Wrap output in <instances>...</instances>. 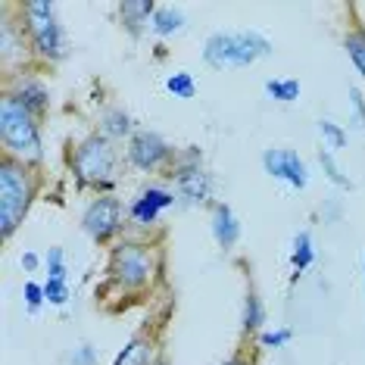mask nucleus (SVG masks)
I'll return each mask as SVG.
<instances>
[{
    "label": "nucleus",
    "mask_w": 365,
    "mask_h": 365,
    "mask_svg": "<svg viewBox=\"0 0 365 365\" xmlns=\"http://www.w3.org/2000/svg\"><path fill=\"white\" fill-rule=\"evenodd\" d=\"M0 135L4 144L19 156H41V138H38V125L31 119V110H26L16 97H6L0 103Z\"/></svg>",
    "instance_id": "f257e3e1"
},
{
    "label": "nucleus",
    "mask_w": 365,
    "mask_h": 365,
    "mask_svg": "<svg viewBox=\"0 0 365 365\" xmlns=\"http://www.w3.org/2000/svg\"><path fill=\"white\" fill-rule=\"evenodd\" d=\"M269 51V41L247 31V35H212L203 47V56L210 66H250L256 56Z\"/></svg>",
    "instance_id": "f03ea898"
},
{
    "label": "nucleus",
    "mask_w": 365,
    "mask_h": 365,
    "mask_svg": "<svg viewBox=\"0 0 365 365\" xmlns=\"http://www.w3.org/2000/svg\"><path fill=\"white\" fill-rule=\"evenodd\" d=\"M29 200H31V185L26 172H19L13 163H6L0 169V225H4V235H13V228L19 225L29 210Z\"/></svg>",
    "instance_id": "7ed1b4c3"
},
{
    "label": "nucleus",
    "mask_w": 365,
    "mask_h": 365,
    "mask_svg": "<svg viewBox=\"0 0 365 365\" xmlns=\"http://www.w3.org/2000/svg\"><path fill=\"white\" fill-rule=\"evenodd\" d=\"M76 172L81 181H94V185H110L113 172V150L103 138H91L78 147L76 153Z\"/></svg>",
    "instance_id": "20e7f679"
},
{
    "label": "nucleus",
    "mask_w": 365,
    "mask_h": 365,
    "mask_svg": "<svg viewBox=\"0 0 365 365\" xmlns=\"http://www.w3.org/2000/svg\"><path fill=\"white\" fill-rule=\"evenodd\" d=\"M26 10H29V29H31V38H35L38 51L47 53V56H60L63 53V35H60V26H56V19H53V6L44 4V0H31Z\"/></svg>",
    "instance_id": "39448f33"
},
{
    "label": "nucleus",
    "mask_w": 365,
    "mask_h": 365,
    "mask_svg": "<svg viewBox=\"0 0 365 365\" xmlns=\"http://www.w3.org/2000/svg\"><path fill=\"white\" fill-rule=\"evenodd\" d=\"M262 163H265V169H269L275 178H284L294 187H306V181H309L303 160L294 150H269L262 156Z\"/></svg>",
    "instance_id": "423d86ee"
},
{
    "label": "nucleus",
    "mask_w": 365,
    "mask_h": 365,
    "mask_svg": "<svg viewBox=\"0 0 365 365\" xmlns=\"http://www.w3.org/2000/svg\"><path fill=\"white\" fill-rule=\"evenodd\" d=\"M115 275H119L125 284H144L147 275H150V259L140 247H122L115 253Z\"/></svg>",
    "instance_id": "0eeeda50"
},
{
    "label": "nucleus",
    "mask_w": 365,
    "mask_h": 365,
    "mask_svg": "<svg viewBox=\"0 0 365 365\" xmlns=\"http://www.w3.org/2000/svg\"><path fill=\"white\" fill-rule=\"evenodd\" d=\"M85 228H88L91 237L106 240L115 228H119V203L110 200V197H106V200H97L85 215Z\"/></svg>",
    "instance_id": "6e6552de"
},
{
    "label": "nucleus",
    "mask_w": 365,
    "mask_h": 365,
    "mask_svg": "<svg viewBox=\"0 0 365 365\" xmlns=\"http://www.w3.org/2000/svg\"><path fill=\"white\" fill-rule=\"evenodd\" d=\"M165 156H169V147H165L163 138L156 135H138L131 140V160L140 169H153V165H160Z\"/></svg>",
    "instance_id": "1a4fd4ad"
},
{
    "label": "nucleus",
    "mask_w": 365,
    "mask_h": 365,
    "mask_svg": "<svg viewBox=\"0 0 365 365\" xmlns=\"http://www.w3.org/2000/svg\"><path fill=\"white\" fill-rule=\"evenodd\" d=\"M172 200H175V197L169 194V190H160V187H150V190H144V194H140V200L131 206V215H135L138 222H153L156 215H160V210H165V206H172Z\"/></svg>",
    "instance_id": "9d476101"
},
{
    "label": "nucleus",
    "mask_w": 365,
    "mask_h": 365,
    "mask_svg": "<svg viewBox=\"0 0 365 365\" xmlns=\"http://www.w3.org/2000/svg\"><path fill=\"white\" fill-rule=\"evenodd\" d=\"M212 235H215V240H219L222 247H231L237 240L240 225H237L235 215H231L228 206H215V212H212Z\"/></svg>",
    "instance_id": "9b49d317"
},
{
    "label": "nucleus",
    "mask_w": 365,
    "mask_h": 365,
    "mask_svg": "<svg viewBox=\"0 0 365 365\" xmlns=\"http://www.w3.org/2000/svg\"><path fill=\"white\" fill-rule=\"evenodd\" d=\"M178 185H181V190H185L190 200H203L206 190H210V178H206L200 169H181L178 172Z\"/></svg>",
    "instance_id": "f8f14e48"
},
{
    "label": "nucleus",
    "mask_w": 365,
    "mask_h": 365,
    "mask_svg": "<svg viewBox=\"0 0 365 365\" xmlns=\"http://www.w3.org/2000/svg\"><path fill=\"white\" fill-rule=\"evenodd\" d=\"M147 356H150V350H147L144 340H131L119 359H115V365H147Z\"/></svg>",
    "instance_id": "ddd939ff"
},
{
    "label": "nucleus",
    "mask_w": 365,
    "mask_h": 365,
    "mask_svg": "<svg viewBox=\"0 0 365 365\" xmlns=\"http://www.w3.org/2000/svg\"><path fill=\"white\" fill-rule=\"evenodd\" d=\"M309 262H312V240L303 231V235H297V240H294V269L303 272V269H309Z\"/></svg>",
    "instance_id": "4468645a"
},
{
    "label": "nucleus",
    "mask_w": 365,
    "mask_h": 365,
    "mask_svg": "<svg viewBox=\"0 0 365 365\" xmlns=\"http://www.w3.org/2000/svg\"><path fill=\"white\" fill-rule=\"evenodd\" d=\"M16 101H19L22 106H26V110H44L47 106V94H44V88H38V85H26L19 91V97H16Z\"/></svg>",
    "instance_id": "2eb2a0df"
},
{
    "label": "nucleus",
    "mask_w": 365,
    "mask_h": 365,
    "mask_svg": "<svg viewBox=\"0 0 365 365\" xmlns=\"http://www.w3.org/2000/svg\"><path fill=\"white\" fill-rule=\"evenodd\" d=\"M265 91H269L275 101H284V103L300 97V85H297V81H269V85H265Z\"/></svg>",
    "instance_id": "dca6fc26"
},
{
    "label": "nucleus",
    "mask_w": 365,
    "mask_h": 365,
    "mask_svg": "<svg viewBox=\"0 0 365 365\" xmlns=\"http://www.w3.org/2000/svg\"><path fill=\"white\" fill-rule=\"evenodd\" d=\"M181 13H175V10H160L153 16V29L160 31V35H169V31H175V29H181Z\"/></svg>",
    "instance_id": "f3484780"
},
{
    "label": "nucleus",
    "mask_w": 365,
    "mask_h": 365,
    "mask_svg": "<svg viewBox=\"0 0 365 365\" xmlns=\"http://www.w3.org/2000/svg\"><path fill=\"white\" fill-rule=\"evenodd\" d=\"M153 13V4L150 0H138V4H122V16L128 19V26H138L140 19H147V16Z\"/></svg>",
    "instance_id": "a211bd4d"
},
{
    "label": "nucleus",
    "mask_w": 365,
    "mask_h": 365,
    "mask_svg": "<svg viewBox=\"0 0 365 365\" xmlns=\"http://www.w3.org/2000/svg\"><path fill=\"white\" fill-rule=\"evenodd\" d=\"M262 322V303L256 294H247V309H244V328H259Z\"/></svg>",
    "instance_id": "6ab92c4d"
},
{
    "label": "nucleus",
    "mask_w": 365,
    "mask_h": 365,
    "mask_svg": "<svg viewBox=\"0 0 365 365\" xmlns=\"http://www.w3.org/2000/svg\"><path fill=\"white\" fill-rule=\"evenodd\" d=\"M165 88H169L175 97H194V78L185 76V72H178V76H172L169 81H165Z\"/></svg>",
    "instance_id": "aec40b11"
},
{
    "label": "nucleus",
    "mask_w": 365,
    "mask_h": 365,
    "mask_svg": "<svg viewBox=\"0 0 365 365\" xmlns=\"http://www.w3.org/2000/svg\"><path fill=\"white\" fill-rule=\"evenodd\" d=\"M346 51H350L353 63L359 66V72L365 76V35H350L346 38Z\"/></svg>",
    "instance_id": "412c9836"
},
{
    "label": "nucleus",
    "mask_w": 365,
    "mask_h": 365,
    "mask_svg": "<svg viewBox=\"0 0 365 365\" xmlns=\"http://www.w3.org/2000/svg\"><path fill=\"white\" fill-rule=\"evenodd\" d=\"M44 297H47V300H51V303H56V306L66 303V297H69V290H66V281H60V278H51V281H47V284H44Z\"/></svg>",
    "instance_id": "4be33fe9"
},
{
    "label": "nucleus",
    "mask_w": 365,
    "mask_h": 365,
    "mask_svg": "<svg viewBox=\"0 0 365 365\" xmlns=\"http://www.w3.org/2000/svg\"><path fill=\"white\" fill-rule=\"evenodd\" d=\"M319 160H322V165H325V172H328V178H331V181H337V185H350V181H346V178L337 172V165H334V160H331V153H328V150H322V153H319Z\"/></svg>",
    "instance_id": "5701e85b"
},
{
    "label": "nucleus",
    "mask_w": 365,
    "mask_h": 365,
    "mask_svg": "<svg viewBox=\"0 0 365 365\" xmlns=\"http://www.w3.org/2000/svg\"><path fill=\"white\" fill-rule=\"evenodd\" d=\"M47 259H51V278L66 281V265H63V250H60V247H53Z\"/></svg>",
    "instance_id": "b1692460"
},
{
    "label": "nucleus",
    "mask_w": 365,
    "mask_h": 365,
    "mask_svg": "<svg viewBox=\"0 0 365 365\" xmlns=\"http://www.w3.org/2000/svg\"><path fill=\"white\" fill-rule=\"evenodd\" d=\"M319 128H322V135H328L331 140H334V147H344L346 144V135L334 125V122H319Z\"/></svg>",
    "instance_id": "393cba45"
},
{
    "label": "nucleus",
    "mask_w": 365,
    "mask_h": 365,
    "mask_svg": "<svg viewBox=\"0 0 365 365\" xmlns=\"http://www.w3.org/2000/svg\"><path fill=\"white\" fill-rule=\"evenodd\" d=\"M26 300H29V309L35 312L41 306V300H44V287L41 284H26Z\"/></svg>",
    "instance_id": "a878e982"
},
{
    "label": "nucleus",
    "mask_w": 365,
    "mask_h": 365,
    "mask_svg": "<svg viewBox=\"0 0 365 365\" xmlns=\"http://www.w3.org/2000/svg\"><path fill=\"white\" fill-rule=\"evenodd\" d=\"M106 128L115 131V135H125V131H128V119L122 113H110V119H106Z\"/></svg>",
    "instance_id": "bb28decb"
},
{
    "label": "nucleus",
    "mask_w": 365,
    "mask_h": 365,
    "mask_svg": "<svg viewBox=\"0 0 365 365\" xmlns=\"http://www.w3.org/2000/svg\"><path fill=\"white\" fill-rule=\"evenodd\" d=\"M290 340V331H269V334H262V344L265 346H281Z\"/></svg>",
    "instance_id": "cd10ccee"
},
{
    "label": "nucleus",
    "mask_w": 365,
    "mask_h": 365,
    "mask_svg": "<svg viewBox=\"0 0 365 365\" xmlns=\"http://www.w3.org/2000/svg\"><path fill=\"white\" fill-rule=\"evenodd\" d=\"M94 350H91V346H78V353L72 356V365H94Z\"/></svg>",
    "instance_id": "c85d7f7f"
},
{
    "label": "nucleus",
    "mask_w": 365,
    "mask_h": 365,
    "mask_svg": "<svg viewBox=\"0 0 365 365\" xmlns=\"http://www.w3.org/2000/svg\"><path fill=\"white\" fill-rule=\"evenodd\" d=\"M353 106H356V113H359V119H365V106H362V94H359V91H353Z\"/></svg>",
    "instance_id": "c756f323"
},
{
    "label": "nucleus",
    "mask_w": 365,
    "mask_h": 365,
    "mask_svg": "<svg viewBox=\"0 0 365 365\" xmlns=\"http://www.w3.org/2000/svg\"><path fill=\"white\" fill-rule=\"evenodd\" d=\"M22 265H26V269H35V265H38V256H35V253H26V256H22Z\"/></svg>",
    "instance_id": "7c9ffc66"
},
{
    "label": "nucleus",
    "mask_w": 365,
    "mask_h": 365,
    "mask_svg": "<svg viewBox=\"0 0 365 365\" xmlns=\"http://www.w3.org/2000/svg\"><path fill=\"white\" fill-rule=\"evenodd\" d=\"M228 365H244V362H228Z\"/></svg>",
    "instance_id": "2f4dec72"
}]
</instances>
